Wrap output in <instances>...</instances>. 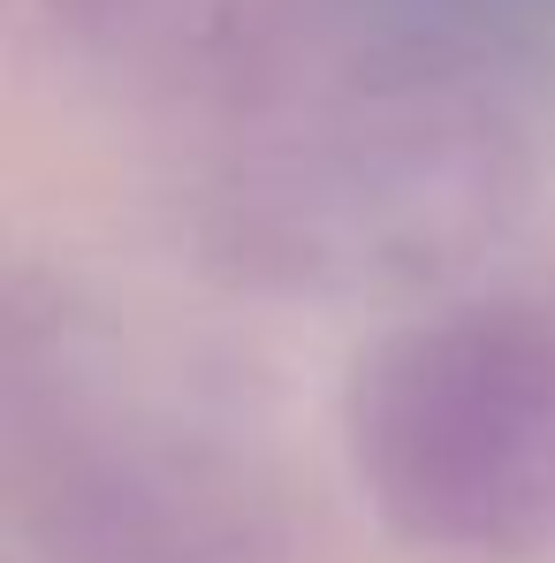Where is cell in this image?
Masks as SVG:
<instances>
[{"label": "cell", "mask_w": 555, "mask_h": 563, "mask_svg": "<svg viewBox=\"0 0 555 563\" xmlns=\"http://www.w3.org/2000/svg\"><path fill=\"white\" fill-rule=\"evenodd\" d=\"M206 99L221 114L206 236L252 282L434 275L471 260L518 198V137L495 92L419 23L281 0Z\"/></svg>", "instance_id": "6da1fadb"}, {"label": "cell", "mask_w": 555, "mask_h": 563, "mask_svg": "<svg viewBox=\"0 0 555 563\" xmlns=\"http://www.w3.org/2000/svg\"><path fill=\"white\" fill-rule=\"evenodd\" d=\"M0 510L38 563H297V518L244 450L99 388L31 312L0 335Z\"/></svg>", "instance_id": "7a4b0ae2"}, {"label": "cell", "mask_w": 555, "mask_h": 563, "mask_svg": "<svg viewBox=\"0 0 555 563\" xmlns=\"http://www.w3.org/2000/svg\"><path fill=\"white\" fill-rule=\"evenodd\" d=\"M343 434L403 549L525 563L555 533V312L487 297L388 328L358 358Z\"/></svg>", "instance_id": "3957f363"}, {"label": "cell", "mask_w": 555, "mask_h": 563, "mask_svg": "<svg viewBox=\"0 0 555 563\" xmlns=\"http://www.w3.org/2000/svg\"><path fill=\"white\" fill-rule=\"evenodd\" d=\"M92 62L168 77L206 92L275 15L281 0H38Z\"/></svg>", "instance_id": "277c9868"}]
</instances>
